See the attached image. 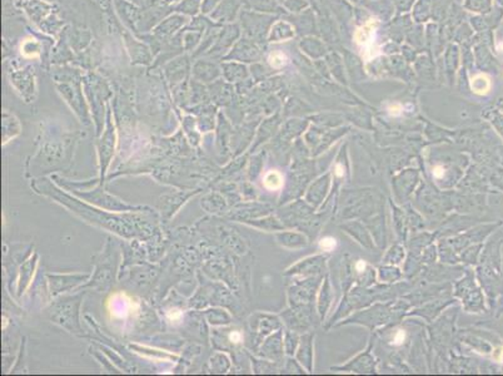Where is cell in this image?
<instances>
[{
  "label": "cell",
  "instance_id": "cell-1",
  "mask_svg": "<svg viewBox=\"0 0 503 376\" xmlns=\"http://www.w3.org/2000/svg\"><path fill=\"white\" fill-rule=\"evenodd\" d=\"M83 77L74 78L70 81H63L57 82V89L61 93V97L68 103L72 110H74L75 115L79 117L81 122L84 124L90 123L89 121V112L87 104L83 98L82 84Z\"/></svg>",
  "mask_w": 503,
  "mask_h": 376
},
{
  "label": "cell",
  "instance_id": "cell-2",
  "mask_svg": "<svg viewBox=\"0 0 503 376\" xmlns=\"http://www.w3.org/2000/svg\"><path fill=\"white\" fill-rule=\"evenodd\" d=\"M10 83L17 92L24 98L25 102H32L37 95V83H35V72L33 67L28 66L24 68L13 69L9 73Z\"/></svg>",
  "mask_w": 503,
  "mask_h": 376
},
{
  "label": "cell",
  "instance_id": "cell-3",
  "mask_svg": "<svg viewBox=\"0 0 503 376\" xmlns=\"http://www.w3.org/2000/svg\"><path fill=\"white\" fill-rule=\"evenodd\" d=\"M239 35H240V30H239L238 24H236V23L225 24V26L220 28L213 47L209 49V52L204 57L223 59L225 55H228V52L233 48V46L238 41Z\"/></svg>",
  "mask_w": 503,
  "mask_h": 376
},
{
  "label": "cell",
  "instance_id": "cell-4",
  "mask_svg": "<svg viewBox=\"0 0 503 376\" xmlns=\"http://www.w3.org/2000/svg\"><path fill=\"white\" fill-rule=\"evenodd\" d=\"M188 23H189L188 17H185L183 14L172 13L167 18H164L163 21L152 30V33L156 35L159 41H163L164 44L170 41L172 38H174Z\"/></svg>",
  "mask_w": 503,
  "mask_h": 376
},
{
  "label": "cell",
  "instance_id": "cell-5",
  "mask_svg": "<svg viewBox=\"0 0 503 376\" xmlns=\"http://www.w3.org/2000/svg\"><path fill=\"white\" fill-rule=\"evenodd\" d=\"M192 57L189 55H181L163 66L164 75L173 86H179L185 82L189 72L192 73Z\"/></svg>",
  "mask_w": 503,
  "mask_h": 376
},
{
  "label": "cell",
  "instance_id": "cell-6",
  "mask_svg": "<svg viewBox=\"0 0 503 376\" xmlns=\"http://www.w3.org/2000/svg\"><path fill=\"white\" fill-rule=\"evenodd\" d=\"M124 41L127 44V49L132 59V64L134 66H150L153 62L154 55L150 50L148 44H145L144 41H139V38H134L133 35L130 34L128 32L124 33Z\"/></svg>",
  "mask_w": 503,
  "mask_h": 376
},
{
  "label": "cell",
  "instance_id": "cell-7",
  "mask_svg": "<svg viewBox=\"0 0 503 376\" xmlns=\"http://www.w3.org/2000/svg\"><path fill=\"white\" fill-rule=\"evenodd\" d=\"M15 4L21 6L24 9L30 21L38 28L48 17L55 13L54 6L43 0H19Z\"/></svg>",
  "mask_w": 503,
  "mask_h": 376
},
{
  "label": "cell",
  "instance_id": "cell-8",
  "mask_svg": "<svg viewBox=\"0 0 503 376\" xmlns=\"http://www.w3.org/2000/svg\"><path fill=\"white\" fill-rule=\"evenodd\" d=\"M192 77L201 83H213L222 77L220 64L212 62L211 59H197L192 66Z\"/></svg>",
  "mask_w": 503,
  "mask_h": 376
},
{
  "label": "cell",
  "instance_id": "cell-9",
  "mask_svg": "<svg viewBox=\"0 0 503 376\" xmlns=\"http://www.w3.org/2000/svg\"><path fill=\"white\" fill-rule=\"evenodd\" d=\"M116 13L119 14L123 23L130 28L133 33H136L138 23L141 21V17L143 10H141L136 4L130 0H114Z\"/></svg>",
  "mask_w": 503,
  "mask_h": 376
},
{
  "label": "cell",
  "instance_id": "cell-10",
  "mask_svg": "<svg viewBox=\"0 0 503 376\" xmlns=\"http://www.w3.org/2000/svg\"><path fill=\"white\" fill-rule=\"evenodd\" d=\"M114 142H116V132H114V127H113L110 110L108 108L107 127H105V132H104L102 139L99 142V155H101V162H102V173L107 168L109 161L112 158L113 150H114Z\"/></svg>",
  "mask_w": 503,
  "mask_h": 376
},
{
  "label": "cell",
  "instance_id": "cell-11",
  "mask_svg": "<svg viewBox=\"0 0 503 376\" xmlns=\"http://www.w3.org/2000/svg\"><path fill=\"white\" fill-rule=\"evenodd\" d=\"M78 305H79V299H67L64 302H61L58 305V308L55 310L54 316L52 319H54L55 322H59L64 328H68V322L73 324L74 328H79L78 325Z\"/></svg>",
  "mask_w": 503,
  "mask_h": 376
},
{
  "label": "cell",
  "instance_id": "cell-12",
  "mask_svg": "<svg viewBox=\"0 0 503 376\" xmlns=\"http://www.w3.org/2000/svg\"><path fill=\"white\" fill-rule=\"evenodd\" d=\"M242 0H222L208 17L212 21H217L219 24H229L236 19Z\"/></svg>",
  "mask_w": 503,
  "mask_h": 376
},
{
  "label": "cell",
  "instance_id": "cell-13",
  "mask_svg": "<svg viewBox=\"0 0 503 376\" xmlns=\"http://www.w3.org/2000/svg\"><path fill=\"white\" fill-rule=\"evenodd\" d=\"M258 55L256 47L249 43V39L242 38L228 52L222 61H237V62H254Z\"/></svg>",
  "mask_w": 503,
  "mask_h": 376
},
{
  "label": "cell",
  "instance_id": "cell-14",
  "mask_svg": "<svg viewBox=\"0 0 503 376\" xmlns=\"http://www.w3.org/2000/svg\"><path fill=\"white\" fill-rule=\"evenodd\" d=\"M64 34H65L70 48L74 49L75 52H82L83 49L88 47L92 41V35L88 30H81V29L72 28V30H64Z\"/></svg>",
  "mask_w": 503,
  "mask_h": 376
},
{
  "label": "cell",
  "instance_id": "cell-15",
  "mask_svg": "<svg viewBox=\"0 0 503 376\" xmlns=\"http://www.w3.org/2000/svg\"><path fill=\"white\" fill-rule=\"evenodd\" d=\"M220 67H222V77H225V81L228 82L242 81L248 75L245 66L234 61H223L220 63Z\"/></svg>",
  "mask_w": 503,
  "mask_h": 376
},
{
  "label": "cell",
  "instance_id": "cell-16",
  "mask_svg": "<svg viewBox=\"0 0 503 376\" xmlns=\"http://www.w3.org/2000/svg\"><path fill=\"white\" fill-rule=\"evenodd\" d=\"M43 43L41 41H38L34 37H29L25 38L24 41H21V55H23V58H25L28 61L30 59H37L43 55Z\"/></svg>",
  "mask_w": 503,
  "mask_h": 376
},
{
  "label": "cell",
  "instance_id": "cell-17",
  "mask_svg": "<svg viewBox=\"0 0 503 376\" xmlns=\"http://www.w3.org/2000/svg\"><path fill=\"white\" fill-rule=\"evenodd\" d=\"M182 34V43H183L184 52L185 53H193L198 46L201 44V41L203 39L204 33L201 30L196 29H189V28L184 27L181 30Z\"/></svg>",
  "mask_w": 503,
  "mask_h": 376
},
{
  "label": "cell",
  "instance_id": "cell-18",
  "mask_svg": "<svg viewBox=\"0 0 503 376\" xmlns=\"http://www.w3.org/2000/svg\"><path fill=\"white\" fill-rule=\"evenodd\" d=\"M19 133H21L19 121L6 110L3 113V138H4V144L9 142L10 138L18 136Z\"/></svg>",
  "mask_w": 503,
  "mask_h": 376
},
{
  "label": "cell",
  "instance_id": "cell-19",
  "mask_svg": "<svg viewBox=\"0 0 503 376\" xmlns=\"http://www.w3.org/2000/svg\"><path fill=\"white\" fill-rule=\"evenodd\" d=\"M202 1L203 0H181L173 6V12L194 18L201 14Z\"/></svg>",
  "mask_w": 503,
  "mask_h": 376
},
{
  "label": "cell",
  "instance_id": "cell-20",
  "mask_svg": "<svg viewBox=\"0 0 503 376\" xmlns=\"http://www.w3.org/2000/svg\"><path fill=\"white\" fill-rule=\"evenodd\" d=\"M283 185V178L278 172H269L265 179V186L269 190H278Z\"/></svg>",
  "mask_w": 503,
  "mask_h": 376
},
{
  "label": "cell",
  "instance_id": "cell-21",
  "mask_svg": "<svg viewBox=\"0 0 503 376\" xmlns=\"http://www.w3.org/2000/svg\"><path fill=\"white\" fill-rule=\"evenodd\" d=\"M222 0H203L202 1V9H201V14L203 15H209V14L216 9V8L220 4Z\"/></svg>",
  "mask_w": 503,
  "mask_h": 376
},
{
  "label": "cell",
  "instance_id": "cell-22",
  "mask_svg": "<svg viewBox=\"0 0 503 376\" xmlns=\"http://www.w3.org/2000/svg\"><path fill=\"white\" fill-rule=\"evenodd\" d=\"M334 246H336V241H334L333 239L327 237V239H322V241H320V247H322L325 251H331V250H333Z\"/></svg>",
  "mask_w": 503,
  "mask_h": 376
},
{
  "label": "cell",
  "instance_id": "cell-23",
  "mask_svg": "<svg viewBox=\"0 0 503 376\" xmlns=\"http://www.w3.org/2000/svg\"><path fill=\"white\" fill-rule=\"evenodd\" d=\"M433 173H435V177H442L444 172H443L442 167H435V172H433Z\"/></svg>",
  "mask_w": 503,
  "mask_h": 376
},
{
  "label": "cell",
  "instance_id": "cell-24",
  "mask_svg": "<svg viewBox=\"0 0 503 376\" xmlns=\"http://www.w3.org/2000/svg\"><path fill=\"white\" fill-rule=\"evenodd\" d=\"M178 1H181V0H163L161 4H163V6H174V4H177Z\"/></svg>",
  "mask_w": 503,
  "mask_h": 376
},
{
  "label": "cell",
  "instance_id": "cell-25",
  "mask_svg": "<svg viewBox=\"0 0 503 376\" xmlns=\"http://www.w3.org/2000/svg\"><path fill=\"white\" fill-rule=\"evenodd\" d=\"M403 339H404V334L400 333V335L396 337V342H398V344H400V342H403Z\"/></svg>",
  "mask_w": 503,
  "mask_h": 376
}]
</instances>
